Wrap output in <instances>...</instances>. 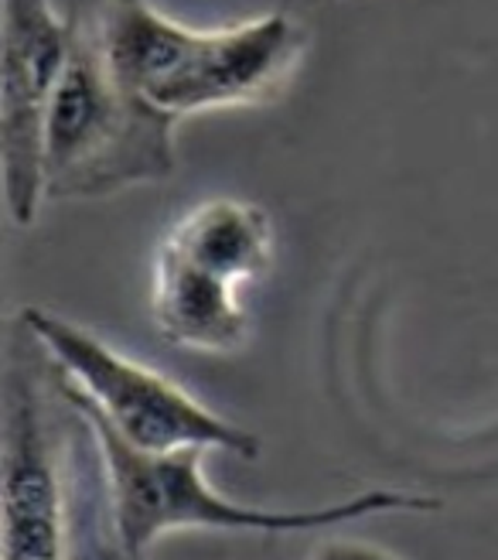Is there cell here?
Returning <instances> with one entry per match:
<instances>
[{
    "label": "cell",
    "mask_w": 498,
    "mask_h": 560,
    "mask_svg": "<svg viewBox=\"0 0 498 560\" xmlns=\"http://www.w3.org/2000/svg\"><path fill=\"white\" fill-rule=\"evenodd\" d=\"M178 124L114 72L90 18H75L72 55L45 130L48 202H96L178 175Z\"/></svg>",
    "instance_id": "obj_4"
},
{
    "label": "cell",
    "mask_w": 498,
    "mask_h": 560,
    "mask_svg": "<svg viewBox=\"0 0 498 560\" xmlns=\"http://www.w3.org/2000/svg\"><path fill=\"white\" fill-rule=\"evenodd\" d=\"M157 246L253 288L276 264V222L260 202L212 195L185 209Z\"/></svg>",
    "instance_id": "obj_8"
},
{
    "label": "cell",
    "mask_w": 498,
    "mask_h": 560,
    "mask_svg": "<svg viewBox=\"0 0 498 560\" xmlns=\"http://www.w3.org/2000/svg\"><path fill=\"white\" fill-rule=\"evenodd\" d=\"M0 560H137L109 513L90 413L21 315L4 335Z\"/></svg>",
    "instance_id": "obj_1"
},
{
    "label": "cell",
    "mask_w": 498,
    "mask_h": 560,
    "mask_svg": "<svg viewBox=\"0 0 498 560\" xmlns=\"http://www.w3.org/2000/svg\"><path fill=\"white\" fill-rule=\"evenodd\" d=\"M0 175L17 230H32L45 195V130L72 55L75 18L55 0H4L0 18Z\"/></svg>",
    "instance_id": "obj_6"
},
{
    "label": "cell",
    "mask_w": 498,
    "mask_h": 560,
    "mask_svg": "<svg viewBox=\"0 0 498 560\" xmlns=\"http://www.w3.org/2000/svg\"><path fill=\"white\" fill-rule=\"evenodd\" d=\"M17 315L66 373L75 400L127 444L157 455L202 447L242 462L260 458V438L253 431L205 407L191 389L120 352L93 328L42 304H24Z\"/></svg>",
    "instance_id": "obj_5"
},
{
    "label": "cell",
    "mask_w": 498,
    "mask_h": 560,
    "mask_svg": "<svg viewBox=\"0 0 498 560\" xmlns=\"http://www.w3.org/2000/svg\"><path fill=\"white\" fill-rule=\"evenodd\" d=\"M236 280L154 249L151 260V322L168 346L195 355H236L253 335V307Z\"/></svg>",
    "instance_id": "obj_7"
},
{
    "label": "cell",
    "mask_w": 498,
    "mask_h": 560,
    "mask_svg": "<svg viewBox=\"0 0 498 560\" xmlns=\"http://www.w3.org/2000/svg\"><path fill=\"white\" fill-rule=\"evenodd\" d=\"M90 420L99 438L109 513H114L117 537L123 550L137 560H151L161 540L188 534V529L246 534V537L331 534V529L376 520V516H430L444 506L437 495L406 492V489H369L342 502L297 506V510L246 506V502L229 499L205 479L202 465L209 452H202V447L164 452V455L141 452V447L117 438L99 417L90 413Z\"/></svg>",
    "instance_id": "obj_3"
},
{
    "label": "cell",
    "mask_w": 498,
    "mask_h": 560,
    "mask_svg": "<svg viewBox=\"0 0 498 560\" xmlns=\"http://www.w3.org/2000/svg\"><path fill=\"white\" fill-rule=\"evenodd\" d=\"M90 21L114 72L175 120L281 100L308 51V27L287 11L195 27L154 0H103Z\"/></svg>",
    "instance_id": "obj_2"
},
{
    "label": "cell",
    "mask_w": 498,
    "mask_h": 560,
    "mask_svg": "<svg viewBox=\"0 0 498 560\" xmlns=\"http://www.w3.org/2000/svg\"><path fill=\"white\" fill-rule=\"evenodd\" d=\"M331 534H335V529H331ZM331 534L321 537L308 550V560H410L382 544H372L363 537H331Z\"/></svg>",
    "instance_id": "obj_9"
}]
</instances>
